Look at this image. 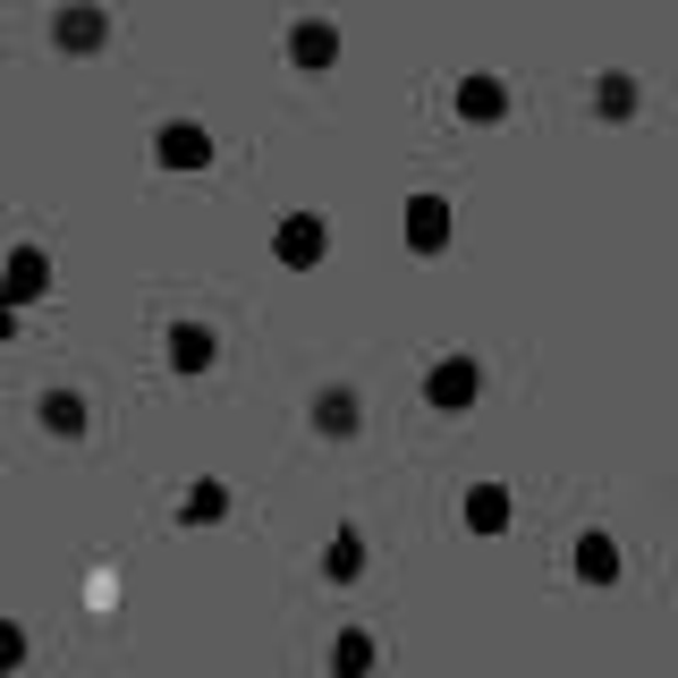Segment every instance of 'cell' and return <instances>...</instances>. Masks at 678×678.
Returning <instances> with one entry per match:
<instances>
[{
  "label": "cell",
  "instance_id": "6da1fadb",
  "mask_svg": "<svg viewBox=\"0 0 678 678\" xmlns=\"http://www.w3.org/2000/svg\"><path fill=\"white\" fill-rule=\"evenodd\" d=\"M458 102H467L475 119H492V111H501V85H467V94H458Z\"/></svg>",
  "mask_w": 678,
  "mask_h": 678
}]
</instances>
